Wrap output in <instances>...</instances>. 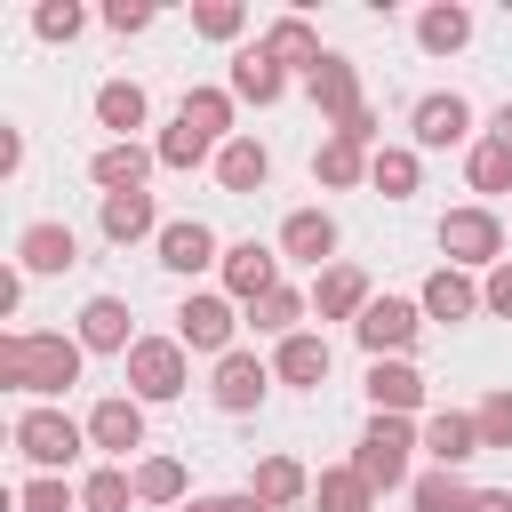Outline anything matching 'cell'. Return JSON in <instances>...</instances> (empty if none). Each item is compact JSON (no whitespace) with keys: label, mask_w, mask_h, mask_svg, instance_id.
<instances>
[{"label":"cell","mask_w":512,"mask_h":512,"mask_svg":"<svg viewBox=\"0 0 512 512\" xmlns=\"http://www.w3.org/2000/svg\"><path fill=\"white\" fill-rule=\"evenodd\" d=\"M0 376L16 384V392H64V384H80V344L72 336H0Z\"/></svg>","instance_id":"obj_1"},{"label":"cell","mask_w":512,"mask_h":512,"mask_svg":"<svg viewBox=\"0 0 512 512\" xmlns=\"http://www.w3.org/2000/svg\"><path fill=\"white\" fill-rule=\"evenodd\" d=\"M128 384H136V400H176L184 392V344L176 336H136Z\"/></svg>","instance_id":"obj_2"},{"label":"cell","mask_w":512,"mask_h":512,"mask_svg":"<svg viewBox=\"0 0 512 512\" xmlns=\"http://www.w3.org/2000/svg\"><path fill=\"white\" fill-rule=\"evenodd\" d=\"M352 472H360L368 488H400V480H408V424H400V416H376V424L360 432Z\"/></svg>","instance_id":"obj_3"},{"label":"cell","mask_w":512,"mask_h":512,"mask_svg":"<svg viewBox=\"0 0 512 512\" xmlns=\"http://www.w3.org/2000/svg\"><path fill=\"white\" fill-rule=\"evenodd\" d=\"M16 448H24L32 464H72V456H80V424H72L64 408H24V416H16Z\"/></svg>","instance_id":"obj_4"},{"label":"cell","mask_w":512,"mask_h":512,"mask_svg":"<svg viewBox=\"0 0 512 512\" xmlns=\"http://www.w3.org/2000/svg\"><path fill=\"white\" fill-rule=\"evenodd\" d=\"M440 248H448L456 264H496L504 224H496L488 208H448V216H440Z\"/></svg>","instance_id":"obj_5"},{"label":"cell","mask_w":512,"mask_h":512,"mask_svg":"<svg viewBox=\"0 0 512 512\" xmlns=\"http://www.w3.org/2000/svg\"><path fill=\"white\" fill-rule=\"evenodd\" d=\"M232 304L224 296H184V312H176V344H192V352H224L232 344Z\"/></svg>","instance_id":"obj_6"},{"label":"cell","mask_w":512,"mask_h":512,"mask_svg":"<svg viewBox=\"0 0 512 512\" xmlns=\"http://www.w3.org/2000/svg\"><path fill=\"white\" fill-rule=\"evenodd\" d=\"M352 328H360V344H368L376 360H384V352H408V344H416V304H400V296H376V304H368Z\"/></svg>","instance_id":"obj_7"},{"label":"cell","mask_w":512,"mask_h":512,"mask_svg":"<svg viewBox=\"0 0 512 512\" xmlns=\"http://www.w3.org/2000/svg\"><path fill=\"white\" fill-rule=\"evenodd\" d=\"M264 384H272V368H264L256 352H224V360H216V408H232V416H240V408H256V400H264Z\"/></svg>","instance_id":"obj_8"},{"label":"cell","mask_w":512,"mask_h":512,"mask_svg":"<svg viewBox=\"0 0 512 512\" xmlns=\"http://www.w3.org/2000/svg\"><path fill=\"white\" fill-rule=\"evenodd\" d=\"M272 264H280L272 248H256V240H240V248L224 256V288H232L240 304H256V296H272V288H280V272H272Z\"/></svg>","instance_id":"obj_9"},{"label":"cell","mask_w":512,"mask_h":512,"mask_svg":"<svg viewBox=\"0 0 512 512\" xmlns=\"http://www.w3.org/2000/svg\"><path fill=\"white\" fill-rule=\"evenodd\" d=\"M80 344H88V352H136L128 304H120V296H88V304H80Z\"/></svg>","instance_id":"obj_10"},{"label":"cell","mask_w":512,"mask_h":512,"mask_svg":"<svg viewBox=\"0 0 512 512\" xmlns=\"http://www.w3.org/2000/svg\"><path fill=\"white\" fill-rule=\"evenodd\" d=\"M424 448H432V464H440V472H464V464L480 456V424L448 408V416H432V424H424Z\"/></svg>","instance_id":"obj_11"},{"label":"cell","mask_w":512,"mask_h":512,"mask_svg":"<svg viewBox=\"0 0 512 512\" xmlns=\"http://www.w3.org/2000/svg\"><path fill=\"white\" fill-rule=\"evenodd\" d=\"M312 104H320L336 128H344L352 112H368V104H360V80H352V64H344V56H320V72H312Z\"/></svg>","instance_id":"obj_12"},{"label":"cell","mask_w":512,"mask_h":512,"mask_svg":"<svg viewBox=\"0 0 512 512\" xmlns=\"http://www.w3.org/2000/svg\"><path fill=\"white\" fill-rule=\"evenodd\" d=\"M368 400H376V416H408V408L424 400V376H416L408 360H376V368H368Z\"/></svg>","instance_id":"obj_13"},{"label":"cell","mask_w":512,"mask_h":512,"mask_svg":"<svg viewBox=\"0 0 512 512\" xmlns=\"http://www.w3.org/2000/svg\"><path fill=\"white\" fill-rule=\"evenodd\" d=\"M88 440H96V448H112V456L144 448V408H136V400H96V416H88Z\"/></svg>","instance_id":"obj_14"},{"label":"cell","mask_w":512,"mask_h":512,"mask_svg":"<svg viewBox=\"0 0 512 512\" xmlns=\"http://www.w3.org/2000/svg\"><path fill=\"white\" fill-rule=\"evenodd\" d=\"M472 136V104L464 96H424L416 104V144H464Z\"/></svg>","instance_id":"obj_15"},{"label":"cell","mask_w":512,"mask_h":512,"mask_svg":"<svg viewBox=\"0 0 512 512\" xmlns=\"http://www.w3.org/2000/svg\"><path fill=\"white\" fill-rule=\"evenodd\" d=\"M160 264L168 272H200V264H216V232L208 224H160Z\"/></svg>","instance_id":"obj_16"},{"label":"cell","mask_w":512,"mask_h":512,"mask_svg":"<svg viewBox=\"0 0 512 512\" xmlns=\"http://www.w3.org/2000/svg\"><path fill=\"white\" fill-rule=\"evenodd\" d=\"M312 312H320V320H352V312H368V280H360L352 264H328L320 288H312Z\"/></svg>","instance_id":"obj_17"},{"label":"cell","mask_w":512,"mask_h":512,"mask_svg":"<svg viewBox=\"0 0 512 512\" xmlns=\"http://www.w3.org/2000/svg\"><path fill=\"white\" fill-rule=\"evenodd\" d=\"M264 56H272L280 72H288V64H304V80L320 72V40H312V24H304V16H280V24L264 32Z\"/></svg>","instance_id":"obj_18"},{"label":"cell","mask_w":512,"mask_h":512,"mask_svg":"<svg viewBox=\"0 0 512 512\" xmlns=\"http://www.w3.org/2000/svg\"><path fill=\"white\" fill-rule=\"evenodd\" d=\"M280 88H288V72H280V64H272V56H264V40H256V48H240V56H232V96H248V104H272V96H280Z\"/></svg>","instance_id":"obj_19"},{"label":"cell","mask_w":512,"mask_h":512,"mask_svg":"<svg viewBox=\"0 0 512 512\" xmlns=\"http://www.w3.org/2000/svg\"><path fill=\"white\" fill-rule=\"evenodd\" d=\"M216 176H224V192H264L272 152H264V144H248V136H232V144L216 152Z\"/></svg>","instance_id":"obj_20"},{"label":"cell","mask_w":512,"mask_h":512,"mask_svg":"<svg viewBox=\"0 0 512 512\" xmlns=\"http://www.w3.org/2000/svg\"><path fill=\"white\" fill-rule=\"evenodd\" d=\"M304 488H312V480H304V464H296V456H264V464H256V480H248V496H256L264 512H280V504H296Z\"/></svg>","instance_id":"obj_21"},{"label":"cell","mask_w":512,"mask_h":512,"mask_svg":"<svg viewBox=\"0 0 512 512\" xmlns=\"http://www.w3.org/2000/svg\"><path fill=\"white\" fill-rule=\"evenodd\" d=\"M160 152H144V144H104L96 152V184L104 192H144V168H152Z\"/></svg>","instance_id":"obj_22"},{"label":"cell","mask_w":512,"mask_h":512,"mask_svg":"<svg viewBox=\"0 0 512 512\" xmlns=\"http://www.w3.org/2000/svg\"><path fill=\"white\" fill-rule=\"evenodd\" d=\"M280 248L304 256V264H320V256H336V224H328L320 208H296V216L280 224Z\"/></svg>","instance_id":"obj_23"},{"label":"cell","mask_w":512,"mask_h":512,"mask_svg":"<svg viewBox=\"0 0 512 512\" xmlns=\"http://www.w3.org/2000/svg\"><path fill=\"white\" fill-rule=\"evenodd\" d=\"M24 264H32V272H72V264H80V240H72L64 224H32V232H24Z\"/></svg>","instance_id":"obj_24"},{"label":"cell","mask_w":512,"mask_h":512,"mask_svg":"<svg viewBox=\"0 0 512 512\" xmlns=\"http://www.w3.org/2000/svg\"><path fill=\"white\" fill-rule=\"evenodd\" d=\"M96 120L120 128V144H128V128H144V88H136V80H104V88H96Z\"/></svg>","instance_id":"obj_25"},{"label":"cell","mask_w":512,"mask_h":512,"mask_svg":"<svg viewBox=\"0 0 512 512\" xmlns=\"http://www.w3.org/2000/svg\"><path fill=\"white\" fill-rule=\"evenodd\" d=\"M472 304H480V288H472L464 272H448V264H440V272L424 280V312H432V320H464Z\"/></svg>","instance_id":"obj_26"},{"label":"cell","mask_w":512,"mask_h":512,"mask_svg":"<svg viewBox=\"0 0 512 512\" xmlns=\"http://www.w3.org/2000/svg\"><path fill=\"white\" fill-rule=\"evenodd\" d=\"M176 120H184L192 136H208V144H216V136L232 128V96H216V88H192V96L176 104Z\"/></svg>","instance_id":"obj_27"},{"label":"cell","mask_w":512,"mask_h":512,"mask_svg":"<svg viewBox=\"0 0 512 512\" xmlns=\"http://www.w3.org/2000/svg\"><path fill=\"white\" fill-rule=\"evenodd\" d=\"M152 232V200L144 192H104V240H144Z\"/></svg>","instance_id":"obj_28"},{"label":"cell","mask_w":512,"mask_h":512,"mask_svg":"<svg viewBox=\"0 0 512 512\" xmlns=\"http://www.w3.org/2000/svg\"><path fill=\"white\" fill-rule=\"evenodd\" d=\"M248 320H256L264 336H280V344H288V336H296V320H304V296H296V288H272V296H256V304H248Z\"/></svg>","instance_id":"obj_29"},{"label":"cell","mask_w":512,"mask_h":512,"mask_svg":"<svg viewBox=\"0 0 512 512\" xmlns=\"http://www.w3.org/2000/svg\"><path fill=\"white\" fill-rule=\"evenodd\" d=\"M272 368H280L288 384H320V376H328V344H320V336H288Z\"/></svg>","instance_id":"obj_30"},{"label":"cell","mask_w":512,"mask_h":512,"mask_svg":"<svg viewBox=\"0 0 512 512\" xmlns=\"http://www.w3.org/2000/svg\"><path fill=\"white\" fill-rule=\"evenodd\" d=\"M480 488H464V472H424L416 480V512H472Z\"/></svg>","instance_id":"obj_31"},{"label":"cell","mask_w":512,"mask_h":512,"mask_svg":"<svg viewBox=\"0 0 512 512\" xmlns=\"http://www.w3.org/2000/svg\"><path fill=\"white\" fill-rule=\"evenodd\" d=\"M368 496H376V488H368L352 464H344V472H320V488H312L320 512H368Z\"/></svg>","instance_id":"obj_32"},{"label":"cell","mask_w":512,"mask_h":512,"mask_svg":"<svg viewBox=\"0 0 512 512\" xmlns=\"http://www.w3.org/2000/svg\"><path fill=\"white\" fill-rule=\"evenodd\" d=\"M312 176H320V184H360V176H368V160H360V144H352V136H328V144H320V160H312Z\"/></svg>","instance_id":"obj_33"},{"label":"cell","mask_w":512,"mask_h":512,"mask_svg":"<svg viewBox=\"0 0 512 512\" xmlns=\"http://www.w3.org/2000/svg\"><path fill=\"white\" fill-rule=\"evenodd\" d=\"M368 184H376L384 200H408V192H416V152H400V144L376 152V160H368Z\"/></svg>","instance_id":"obj_34"},{"label":"cell","mask_w":512,"mask_h":512,"mask_svg":"<svg viewBox=\"0 0 512 512\" xmlns=\"http://www.w3.org/2000/svg\"><path fill=\"white\" fill-rule=\"evenodd\" d=\"M136 496H144V504H176V496H184V464H176V456H144V464H136Z\"/></svg>","instance_id":"obj_35"},{"label":"cell","mask_w":512,"mask_h":512,"mask_svg":"<svg viewBox=\"0 0 512 512\" xmlns=\"http://www.w3.org/2000/svg\"><path fill=\"white\" fill-rule=\"evenodd\" d=\"M416 40H424L432 56H448V48H464V40H472V16H464V8H432V16L416 24Z\"/></svg>","instance_id":"obj_36"},{"label":"cell","mask_w":512,"mask_h":512,"mask_svg":"<svg viewBox=\"0 0 512 512\" xmlns=\"http://www.w3.org/2000/svg\"><path fill=\"white\" fill-rule=\"evenodd\" d=\"M464 176H472V192H512V152H504V144L488 136V144H480V152L464 160Z\"/></svg>","instance_id":"obj_37"},{"label":"cell","mask_w":512,"mask_h":512,"mask_svg":"<svg viewBox=\"0 0 512 512\" xmlns=\"http://www.w3.org/2000/svg\"><path fill=\"white\" fill-rule=\"evenodd\" d=\"M128 496H136V480H128V472H88V488H80V504H88V512H128Z\"/></svg>","instance_id":"obj_38"},{"label":"cell","mask_w":512,"mask_h":512,"mask_svg":"<svg viewBox=\"0 0 512 512\" xmlns=\"http://www.w3.org/2000/svg\"><path fill=\"white\" fill-rule=\"evenodd\" d=\"M472 424H480V448H512V392H488Z\"/></svg>","instance_id":"obj_39"},{"label":"cell","mask_w":512,"mask_h":512,"mask_svg":"<svg viewBox=\"0 0 512 512\" xmlns=\"http://www.w3.org/2000/svg\"><path fill=\"white\" fill-rule=\"evenodd\" d=\"M32 24H40V40H72V32H80V8H72V0H48Z\"/></svg>","instance_id":"obj_40"},{"label":"cell","mask_w":512,"mask_h":512,"mask_svg":"<svg viewBox=\"0 0 512 512\" xmlns=\"http://www.w3.org/2000/svg\"><path fill=\"white\" fill-rule=\"evenodd\" d=\"M200 32H208V40H232V32H240V8H232V0H208V8H200Z\"/></svg>","instance_id":"obj_41"},{"label":"cell","mask_w":512,"mask_h":512,"mask_svg":"<svg viewBox=\"0 0 512 512\" xmlns=\"http://www.w3.org/2000/svg\"><path fill=\"white\" fill-rule=\"evenodd\" d=\"M24 512H72L64 480H32V488H24Z\"/></svg>","instance_id":"obj_42"},{"label":"cell","mask_w":512,"mask_h":512,"mask_svg":"<svg viewBox=\"0 0 512 512\" xmlns=\"http://www.w3.org/2000/svg\"><path fill=\"white\" fill-rule=\"evenodd\" d=\"M480 304L512 320V264H496V272H488V288H480Z\"/></svg>","instance_id":"obj_43"},{"label":"cell","mask_w":512,"mask_h":512,"mask_svg":"<svg viewBox=\"0 0 512 512\" xmlns=\"http://www.w3.org/2000/svg\"><path fill=\"white\" fill-rule=\"evenodd\" d=\"M104 24H112V32H144V24H152V8H136V0H112V8H104Z\"/></svg>","instance_id":"obj_44"},{"label":"cell","mask_w":512,"mask_h":512,"mask_svg":"<svg viewBox=\"0 0 512 512\" xmlns=\"http://www.w3.org/2000/svg\"><path fill=\"white\" fill-rule=\"evenodd\" d=\"M192 512H264L256 496H208V504H192Z\"/></svg>","instance_id":"obj_45"},{"label":"cell","mask_w":512,"mask_h":512,"mask_svg":"<svg viewBox=\"0 0 512 512\" xmlns=\"http://www.w3.org/2000/svg\"><path fill=\"white\" fill-rule=\"evenodd\" d=\"M472 512H512V496H504V488H480V496H472Z\"/></svg>","instance_id":"obj_46"},{"label":"cell","mask_w":512,"mask_h":512,"mask_svg":"<svg viewBox=\"0 0 512 512\" xmlns=\"http://www.w3.org/2000/svg\"><path fill=\"white\" fill-rule=\"evenodd\" d=\"M488 128H496V144L512 152V104H496V120H488Z\"/></svg>","instance_id":"obj_47"}]
</instances>
